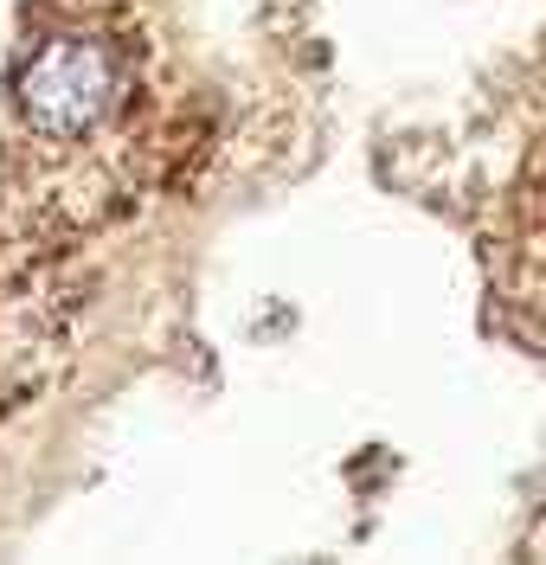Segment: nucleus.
I'll return each mask as SVG.
<instances>
[{
    "mask_svg": "<svg viewBox=\"0 0 546 565\" xmlns=\"http://www.w3.org/2000/svg\"><path fill=\"white\" fill-rule=\"evenodd\" d=\"M122 90V71L97 39H52L33 65L20 71V109L45 136H84L97 129Z\"/></svg>",
    "mask_w": 546,
    "mask_h": 565,
    "instance_id": "nucleus-1",
    "label": "nucleus"
}]
</instances>
